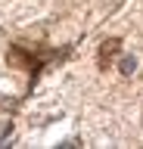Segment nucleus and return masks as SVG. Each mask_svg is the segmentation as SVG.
Returning a JSON list of instances; mask_svg holds the SVG:
<instances>
[{"label": "nucleus", "mask_w": 143, "mask_h": 149, "mask_svg": "<svg viewBox=\"0 0 143 149\" xmlns=\"http://www.w3.org/2000/svg\"><path fill=\"white\" fill-rule=\"evenodd\" d=\"M137 72V59H134V56H124L121 59V74H134Z\"/></svg>", "instance_id": "1"}]
</instances>
